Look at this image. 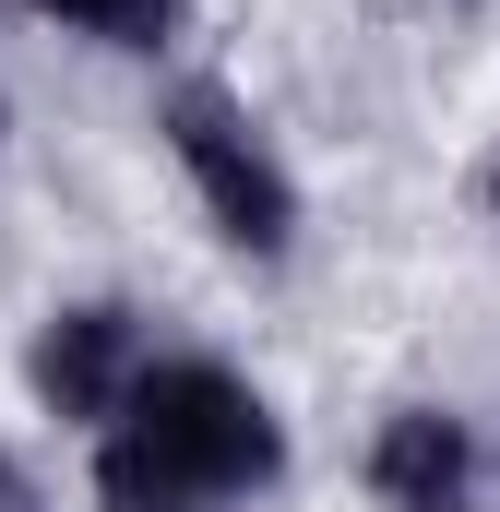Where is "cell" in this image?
I'll use <instances>...</instances> for the list:
<instances>
[{"instance_id":"6da1fadb","label":"cell","mask_w":500,"mask_h":512,"mask_svg":"<svg viewBox=\"0 0 500 512\" xmlns=\"http://www.w3.org/2000/svg\"><path fill=\"white\" fill-rule=\"evenodd\" d=\"M120 417H131V441H143L155 465H179V477H191V501L262 489V477L286 465L274 405H262L239 370H215V358H167V370H143Z\"/></svg>"},{"instance_id":"7a4b0ae2","label":"cell","mask_w":500,"mask_h":512,"mask_svg":"<svg viewBox=\"0 0 500 512\" xmlns=\"http://www.w3.org/2000/svg\"><path fill=\"white\" fill-rule=\"evenodd\" d=\"M167 143H179V167H191V191H203V215L239 239V251H286L298 239V179L274 167V143L239 120V96L227 84H179L167 96Z\"/></svg>"},{"instance_id":"3957f363","label":"cell","mask_w":500,"mask_h":512,"mask_svg":"<svg viewBox=\"0 0 500 512\" xmlns=\"http://www.w3.org/2000/svg\"><path fill=\"white\" fill-rule=\"evenodd\" d=\"M24 382H36V405H48V417H72V429L120 417V405H131V382H143V334H131V310H108V298L60 310V322L36 334Z\"/></svg>"},{"instance_id":"277c9868","label":"cell","mask_w":500,"mask_h":512,"mask_svg":"<svg viewBox=\"0 0 500 512\" xmlns=\"http://www.w3.org/2000/svg\"><path fill=\"white\" fill-rule=\"evenodd\" d=\"M370 489L393 512H477V441L441 405H405V417H381V441H370Z\"/></svg>"},{"instance_id":"5b68a950","label":"cell","mask_w":500,"mask_h":512,"mask_svg":"<svg viewBox=\"0 0 500 512\" xmlns=\"http://www.w3.org/2000/svg\"><path fill=\"white\" fill-rule=\"evenodd\" d=\"M96 512H191V477L155 465L131 429H108V453H96Z\"/></svg>"},{"instance_id":"8992f818","label":"cell","mask_w":500,"mask_h":512,"mask_svg":"<svg viewBox=\"0 0 500 512\" xmlns=\"http://www.w3.org/2000/svg\"><path fill=\"white\" fill-rule=\"evenodd\" d=\"M24 12H60V24H84V36H108V48H167L191 0H24Z\"/></svg>"},{"instance_id":"52a82bcc","label":"cell","mask_w":500,"mask_h":512,"mask_svg":"<svg viewBox=\"0 0 500 512\" xmlns=\"http://www.w3.org/2000/svg\"><path fill=\"white\" fill-rule=\"evenodd\" d=\"M0 512H36V489H24V465L0 453Z\"/></svg>"},{"instance_id":"ba28073f","label":"cell","mask_w":500,"mask_h":512,"mask_svg":"<svg viewBox=\"0 0 500 512\" xmlns=\"http://www.w3.org/2000/svg\"><path fill=\"white\" fill-rule=\"evenodd\" d=\"M489 203H500V167H489Z\"/></svg>"}]
</instances>
